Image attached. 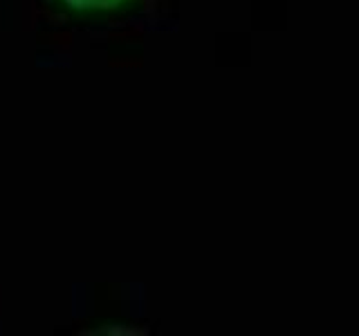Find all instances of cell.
<instances>
[{
	"mask_svg": "<svg viewBox=\"0 0 359 336\" xmlns=\"http://www.w3.org/2000/svg\"><path fill=\"white\" fill-rule=\"evenodd\" d=\"M65 3L76 9H108L126 3V0H65Z\"/></svg>",
	"mask_w": 359,
	"mask_h": 336,
	"instance_id": "1",
	"label": "cell"
}]
</instances>
